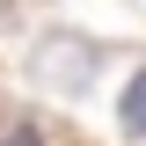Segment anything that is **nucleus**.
<instances>
[{"label": "nucleus", "instance_id": "2", "mask_svg": "<svg viewBox=\"0 0 146 146\" xmlns=\"http://www.w3.org/2000/svg\"><path fill=\"white\" fill-rule=\"evenodd\" d=\"M7 146H44V139H29V131H22V139H7Z\"/></svg>", "mask_w": 146, "mask_h": 146}, {"label": "nucleus", "instance_id": "1", "mask_svg": "<svg viewBox=\"0 0 146 146\" xmlns=\"http://www.w3.org/2000/svg\"><path fill=\"white\" fill-rule=\"evenodd\" d=\"M117 117H124V131H131V139H146V73H139V80L124 88V102H117Z\"/></svg>", "mask_w": 146, "mask_h": 146}]
</instances>
